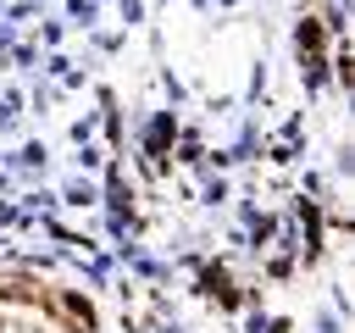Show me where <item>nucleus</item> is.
<instances>
[{
	"label": "nucleus",
	"instance_id": "1",
	"mask_svg": "<svg viewBox=\"0 0 355 333\" xmlns=\"http://www.w3.org/2000/svg\"><path fill=\"white\" fill-rule=\"evenodd\" d=\"M300 44H305V50H316V44H322V28H316V22H305V28H300Z\"/></svg>",
	"mask_w": 355,
	"mask_h": 333
}]
</instances>
